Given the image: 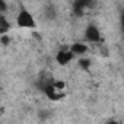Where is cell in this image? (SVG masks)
<instances>
[{"label": "cell", "mask_w": 124, "mask_h": 124, "mask_svg": "<svg viewBox=\"0 0 124 124\" xmlns=\"http://www.w3.org/2000/svg\"><path fill=\"white\" fill-rule=\"evenodd\" d=\"M105 124H121L120 121H117V120H114V118H109V120H107L105 121Z\"/></svg>", "instance_id": "11"}, {"label": "cell", "mask_w": 124, "mask_h": 124, "mask_svg": "<svg viewBox=\"0 0 124 124\" xmlns=\"http://www.w3.org/2000/svg\"><path fill=\"white\" fill-rule=\"evenodd\" d=\"M45 15H47L50 19H54V18H55V8L51 6V5H48V6H47V12H45Z\"/></svg>", "instance_id": "9"}, {"label": "cell", "mask_w": 124, "mask_h": 124, "mask_svg": "<svg viewBox=\"0 0 124 124\" xmlns=\"http://www.w3.org/2000/svg\"><path fill=\"white\" fill-rule=\"evenodd\" d=\"M73 60H75V55H73L72 51L69 50V45L61 47V48L55 53V61H57L58 66H63V67H64V66L70 64Z\"/></svg>", "instance_id": "4"}, {"label": "cell", "mask_w": 124, "mask_h": 124, "mask_svg": "<svg viewBox=\"0 0 124 124\" xmlns=\"http://www.w3.org/2000/svg\"><path fill=\"white\" fill-rule=\"evenodd\" d=\"M12 25L9 22V19L5 16V15H0V35H5V34H9Z\"/></svg>", "instance_id": "6"}, {"label": "cell", "mask_w": 124, "mask_h": 124, "mask_svg": "<svg viewBox=\"0 0 124 124\" xmlns=\"http://www.w3.org/2000/svg\"><path fill=\"white\" fill-rule=\"evenodd\" d=\"M83 38L86 41V44H99L102 41V35H101V31L96 25L93 23H89L86 25L85 28V32H83Z\"/></svg>", "instance_id": "3"}, {"label": "cell", "mask_w": 124, "mask_h": 124, "mask_svg": "<svg viewBox=\"0 0 124 124\" xmlns=\"http://www.w3.org/2000/svg\"><path fill=\"white\" fill-rule=\"evenodd\" d=\"M78 64H79V67H80L82 70H89L92 61H91L89 58H86V57H80V58L78 60Z\"/></svg>", "instance_id": "7"}, {"label": "cell", "mask_w": 124, "mask_h": 124, "mask_svg": "<svg viewBox=\"0 0 124 124\" xmlns=\"http://www.w3.org/2000/svg\"><path fill=\"white\" fill-rule=\"evenodd\" d=\"M8 10H9L8 2H5V0H0V15H5Z\"/></svg>", "instance_id": "10"}, {"label": "cell", "mask_w": 124, "mask_h": 124, "mask_svg": "<svg viewBox=\"0 0 124 124\" xmlns=\"http://www.w3.org/2000/svg\"><path fill=\"white\" fill-rule=\"evenodd\" d=\"M10 35L9 34H5V35H0V44H2L3 47H9L10 45Z\"/></svg>", "instance_id": "8"}, {"label": "cell", "mask_w": 124, "mask_h": 124, "mask_svg": "<svg viewBox=\"0 0 124 124\" xmlns=\"http://www.w3.org/2000/svg\"><path fill=\"white\" fill-rule=\"evenodd\" d=\"M69 50L72 51V54H73L75 57H83V55L88 53L89 47H88L86 42H80V41H78V42H73L72 45H69Z\"/></svg>", "instance_id": "5"}, {"label": "cell", "mask_w": 124, "mask_h": 124, "mask_svg": "<svg viewBox=\"0 0 124 124\" xmlns=\"http://www.w3.org/2000/svg\"><path fill=\"white\" fill-rule=\"evenodd\" d=\"M42 92H44V95H45L51 102H60L61 99H64V98H66V91L58 89V88L53 83V80L44 83V86H42Z\"/></svg>", "instance_id": "2"}, {"label": "cell", "mask_w": 124, "mask_h": 124, "mask_svg": "<svg viewBox=\"0 0 124 124\" xmlns=\"http://www.w3.org/2000/svg\"><path fill=\"white\" fill-rule=\"evenodd\" d=\"M16 25L19 28H23V29H34V28H37V21H35L34 15L23 5L19 6L18 15H16Z\"/></svg>", "instance_id": "1"}]
</instances>
